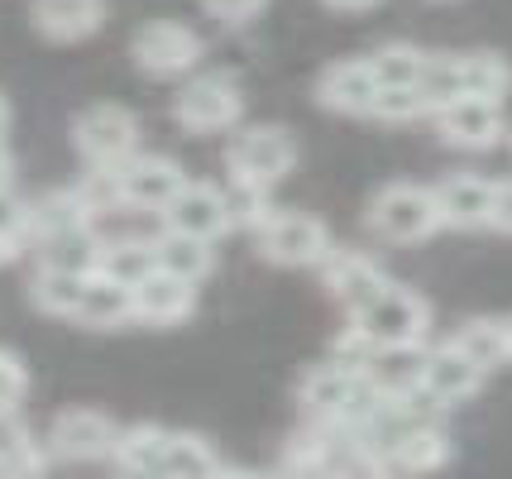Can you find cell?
Returning <instances> with one entry per match:
<instances>
[{
	"label": "cell",
	"instance_id": "obj_1",
	"mask_svg": "<svg viewBox=\"0 0 512 479\" xmlns=\"http://www.w3.org/2000/svg\"><path fill=\"white\" fill-rule=\"evenodd\" d=\"M364 226L379 235L383 245H422L436 230H446L441 221V202L436 187L426 183H383L369 206H364Z\"/></svg>",
	"mask_w": 512,
	"mask_h": 479
},
{
	"label": "cell",
	"instance_id": "obj_2",
	"mask_svg": "<svg viewBox=\"0 0 512 479\" xmlns=\"http://www.w3.org/2000/svg\"><path fill=\"white\" fill-rule=\"evenodd\" d=\"M297 168V139L283 125H245L235 130L225 144V173L230 183H249V187H273Z\"/></svg>",
	"mask_w": 512,
	"mask_h": 479
},
{
	"label": "cell",
	"instance_id": "obj_3",
	"mask_svg": "<svg viewBox=\"0 0 512 479\" xmlns=\"http://www.w3.org/2000/svg\"><path fill=\"white\" fill-rule=\"evenodd\" d=\"M173 120L187 135H225L245 120V92L225 72H197L173 96Z\"/></svg>",
	"mask_w": 512,
	"mask_h": 479
},
{
	"label": "cell",
	"instance_id": "obj_4",
	"mask_svg": "<svg viewBox=\"0 0 512 479\" xmlns=\"http://www.w3.org/2000/svg\"><path fill=\"white\" fill-rule=\"evenodd\" d=\"M254 245H259V259L278 264V269H321L326 254L335 250L331 226L312 211H292V206H278L268 216V226L254 235Z\"/></svg>",
	"mask_w": 512,
	"mask_h": 479
},
{
	"label": "cell",
	"instance_id": "obj_5",
	"mask_svg": "<svg viewBox=\"0 0 512 479\" xmlns=\"http://www.w3.org/2000/svg\"><path fill=\"white\" fill-rule=\"evenodd\" d=\"M72 144L91 168H125L139 154V120L120 101L82 106L77 120H72Z\"/></svg>",
	"mask_w": 512,
	"mask_h": 479
},
{
	"label": "cell",
	"instance_id": "obj_6",
	"mask_svg": "<svg viewBox=\"0 0 512 479\" xmlns=\"http://www.w3.org/2000/svg\"><path fill=\"white\" fill-rule=\"evenodd\" d=\"M201 53H206L201 34L182 20H149V24H139L134 39H130L134 68L144 72V77H158V82L197 72Z\"/></svg>",
	"mask_w": 512,
	"mask_h": 479
},
{
	"label": "cell",
	"instance_id": "obj_7",
	"mask_svg": "<svg viewBox=\"0 0 512 479\" xmlns=\"http://www.w3.org/2000/svg\"><path fill=\"white\" fill-rule=\"evenodd\" d=\"M120 422L101 408H63L48 422V456L67 460V465H96V460H115V441H120Z\"/></svg>",
	"mask_w": 512,
	"mask_h": 479
},
{
	"label": "cell",
	"instance_id": "obj_8",
	"mask_svg": "<svg viewBox=\"0 0 512 479\" xmlns=\"http://www.w3.org/2000/svg\"><path fill=\"white\" fill-rule=\"evenodd\" d=\"M350 326H359L374 345H417L431 331V302L417 288L388 283L364 312L350 317Z\"/></svg>",
	"mask_w": 512,
	"mask_h": 479
},
{
	"label": "cell",
	"instance_id": "obj_9",
	"mask_svg": "<svg viewBox=\"0 0 512 479\" xmlns=\"http://www.w3.org/2000/svg\"><path fill=\"white\" fill-rule=\"evenodd\" d=\"M436 125V139L446 149H460V154H484L493 144L508 139V115H503V101H484V96H460L441 111L431 115Z\"/></svg>",
	"mask_w": 512,
	"mask_h": 479
},
{
	"label": "cell",
	"instance_id": "obj_10",
	"mask_svg": "<svg viewBox=\"0 0 512 479\" xmlns=\"http://www.w3.org/2000/svg\"><path fill=\"white\" fill-rule=\"evenodd\" d=\"M316 274H321V288L345 307V317L364 312V307H369V302L393 283V278L383 274L379 259H374V254H364V250H355V245H335Z\"/></svg>",
	"mask_w": 512,
	"mask_h": 479
},
{
	"label": "cell",
	"instance_id": "obj_11",
	"mask_svg": "<svg viewBox=\"0 0 512 479\" xmlns=\"http://www.w3.org/2000/svg\"><path fill=\"white\" fill-rule=\"evenodd\" d=\"M120 173V192H125V211H154L163 216L168 206L182 197V187L192 183L187 168L168 154H134Z\"/></svg>",
	"mask_w": 512,
	"mask_h": 479
},
{
	"label": "cell",
	"instance_id": "obj_12",
	"mask_svg": "<svg viewBox=\"0 0 512 479\" xmlns=\"http://www.w3.org/2000/svg\"><path fill=\"white\" fill-rule=\"evenodd\" d=\"M484 369L469 360L460 345H431V360H426V379H422V398L431 412H450V408H460V403H469L479 388H484Z\"/></svg>",
	"mask_w": 512,
	"mask_h": 479
},
{
	"label": "cell",
	"instance_id": "obj_13",
	"mask_svg": "<svg viewBox=\"0 0 512 479\" xmlns=\"http://www.w3.org/2000/svg\"><path fill=\"white\" fill-rule=\"evenodd\" d=\"M379 77H374V63L369 53L364 58H335L321 68L316 77V106L331 115H374V101H379Z\"/></svg>",
	"mask_w": 512,
	"mask_h": 479
},
{
	"label": "cell",
	"instance_id": "obj_14",
	"mask_svg": "<svg viewBox=\"0 0 512 479\" xmlns=\"http://www.w3.org/2000/svg\"><path fill=\"white\" fill-rule=\"evenodd\" d=\"M163 230H178V235H197L206 245H216L225 230H235L230 221V202H225V187L216 183H192L182 187V197L163 211Z\"/></svg>",
	"mask_w": 512,
	"mask_h": 479
},
{
	"label": "cell",
	"instance_id": "obj_15",
	"mask_svg": "<svg viewBox=\"0 0 512 479\" xmlns=\"http://www.w3.org/2000/svg\"><path fill=\"white\" fill-rule=\"evenodd\" d=\"M383 460H388L393 475H436L455 460V441H450V432L436 427V417H417L398 432V441L388 446Z\"/></svg>",
	"mask_w": 512,
	"mask_h": 479
},
{
	"label": "cell",
	"instance_id": "obj_16",
	"mask_svg": "<svg viewBox=\"0 0 512 479\" xmlns=\"http://www.w3.org/2000/svg\"><path fill=\"white\" fill-rule=\"evenodd\" d=\"M197 312V283L187 278H173L154 269L134 288V326H154V331H168V326H182V321Z\"/></svg>",
	"mask_w": 512,
	"mask_h": 479
},
{
	"label": "cell",
	"instance_id": "obj_17",
	"mask_svg": "<svg viewBox=\"0 0 512 479\" xmlns=\"http://www.w3.org/2000/svg\"><path fill=\"white\" fill-rule=\"evenodd\" d=\"M426 360H431V345H379L364 365V379L374 393L383 398H417L426 379Z\"/></svg>",
	"mask_w": 512,
	"mask_h": 479
},
{
	"label": "cell",
	"instance_id": "obj_18",
	"mask_svg": "<svg viewBox=\"0 0 512 479\" xmlns=\"http://www.w3.org/2000/svg\"><path fill=\"white\" fill-rule=\"evenodd\" d=\"M493 187H498V178H484V173H450V178H441L436 183V202H441L446 230H489Z\"/></svg>",
	"mask_w": 512,
	"mask_h": 479
},
{
	"label": "cell",
	"instance_id": "obj_19",
	"mask_svg": "<svg viewBox=\"0 0 512 479\" xmlns=\"http://www.w3.org/2000/svg\"><path fill=\"white\" fill-rule=\"evenodd\" d=\"M72 321L87 326V331H125V326H134V288L106 274H91Z\"/></svg>",
	"mask_w": 512,
	"mask_h": 479
},
{
	"label": "cell",
	"instance_id": "obj_20",
	"mask_svg": "<svg viewBox=\"0 0 512 479\" xmlns=\"http://www.w3.org/2000/svg\"><path fill=\"white\" fill-rule=\"evenodd\" d=\"M39 269H53V274H96L101 269V254H106V240L96 235V226L82 230H63V235H48V240H34L29 245Z\"/></svg>",
	"mask_w": 512,
	"mask_h": 479
},
{
	"label": "cell",
	"instance_id": "obj_21",
	"mask_svg": "<svg viewBox=\"0 0 512 479\" xmlns=\"http://www.w3.org/2000/svg\"><path fill=\"white\" fill-rule=\"evenodd\" d=\"M96 226V216L87 211L77 187H44L29 197V245L48 240V235H63V230H82Z\"/></svg>",
	"mask_w": 512,
	"mask_h": 479
},
{
	"label": "cell",
	"instance_id": "obj_22",
	"mask_svg": "<svg viewBox=\"0 0 512 479\" xmlns=\"http://www.w3.org/2000/svg\"><path fill=\"white\" fill-rule=\"evenodd\" d=\"M48 446L24 427L20 412H0V479H48Z\"/></svg>",
	"mask_w": 512,
	"mask_h": 479
},
{
	"label": "cell",
	"instance_id": "obj_23",
	"mask_svg": "<svg viewBox=\"0 0 512 479\" xmlns=\"http://www.w3.org/2000/svg\"><path fill=\"white\" fill-rule=\"evenodd\" d=\"M101 0H34V29L53 44H82L101 29Z\"/></svg>",
	"mask_w": 512,
	"mask_h": 479
},
{
	"label": "cell",
	"instance_id": "obj_24",
	"mask_svg": "<svg viewBox=\"0 0 512 479\" xmlns=\"http://www.w3.org/2000/svg\"><path fill=\"white\" fill-rule=\"evenodd\" d=\"M450 345H460L474 365L484 374H498V369L512 365V331H508V317H465L455 326Z\"/></svg>",
	"mask_w": 512,
	"mask_h": 479
},
{
	"label": "cell",
	"instance_id": "obj_25",
	"mask_svg": "<svg viewBox=\"0 0 512 479\" xmlns=\"http://www.w3.org/2000/svg\"><path fill=\"white\" fill-rule=\"evenodd\" d=\"M168 441H173V427L163 422H130L120 441H115V470L120 475H158L163 470V456H168Z\"/></svg>",
	"mask_w": 512,
	"mask_h": 479
},
{
	"label": "cell",
	"instance_id": "obj_26",
	"mask_svg": "<svg viewBox=\"0 0 512 479\" xmlns=\"http://www.w3.org/2000/svg\"><path fill=\"white\" fill-rule=\"evenodd\" d=\"M154 259L163 274L187 278V283H201V278L216 269V250L206 240H197V235H178V230L154 235Z\"/></svg>",
	"mask_w": 512,
	"mask_h": 479
},
{
	"label": "cell",
	"instance_id": "obj_27",
	"mask_svg": "<svg viewBox=\"0 0 512 479\" xmlns=\"http://www.w3.org/2000/svg\"><path fill=\"white\" fill-rule=\"evenodd\" d=\"M216 475H221V456L211 451V441L197 432H173L158 479H216Z\"/></svg>",
	"mask_w": 512,
	"mask_h": 479
},
{
	"label": "cell",
	"instance_id": "obj_28",
	"mask_svg": "<svg viewBox=\"0 0 512 479\" xmlns=\"http://www.w3.org/2000/svg\"><path fill=\"white\" fill-rule=\"evenodd\" d=\"M465 58V96H484V101H503L512 92V58L498 48H469Z\"/></svg>",
	"mask_w": 512,
	"mask_h": 479
},
{
	"label": "cell",
	"instance_id": "obj_29",
	"mask_svg": "<svg viewBox=\"0 0 512 479\" xmlns=\"http://www.w3.org/2000/svg\"><path fill=\"white\" fill-rule=\"evenodd\" d=\"M154 269H158L154 240H106V254H101V269H96V274L115 278V283H125V288H139Z\"/></svg>",
	"mask_w": 512,
	"mask_h": 479
},
{
	"label": "cell",
	"instance_id": "obj_30",
	"mask_svg": "<svg viewBox=\"0 0 512 479\" xmlns=\"http://www.w3.org/2000/svg\"><path fill=\"white\" fill-rule=\"evenodd\" d=\"M87 278H82V274H53V269H39V274H34V283H29V302H34L44 317L72 321L77 302H82V288H87Z\"/></svg>",
	"mask_w": 512,
	"mask_h": 479
},
{
	"label": "cell",
	"instance_id": "obj_31",
	"mask_svg": "<svg viewBox=\"0 0 512 479\" xmlns=\"http://www.w3.org/2000/svg\"><path fill=\"white\" fill-rule=\"evenodd\" d=\"M417 92L431 101V111L460 101V96H465V58H460V53H431V48H426V68H422Z\"/></svg>",
	"mask_w": 512,
	"mask_h": 479
},
{
	"label": "cell",
	"instance_id": "obj_32",
	"mask_svg": "<svg viewBox=\"0 0 512 479\" xmlns=\"http://www.w3.org/2000/svg\"><path fill=\"white\" fill-rule=\"evenodd\" d=\"M369 63H374V77H379V87H417L422 82V68H426V48L417 44H383L369 53Z\"/></svg>",
	"mask_w": 512,
	"mask_h": 479
},
{
	"label": "cell",
	"instance_id": "obj_33",
	"mask_svg": "<svg viewBox=\"0 0 512 479\" xmlns=\"http://www.w3.org/2000/svg\"><path fill=\"white\" fill-rule=\"evenodd\" d=\"M29 250V197L15 187H0V269Z\"/></svg>",
	"mask_w": 512,
	"mask_h": 479
},
{
	"label": "cell",
	"instance_id": "obj_34",
	"mask_svg": "<svg viewBox=\"0 0 512 479\" xmlns=\"http://www.w3.org/2000/svg\"><path fill=\"white\" fill-rule=\"evenodd\" d=\"M225 202H230V221L249 235H259L268 226V216L278 211L268 187H249V183H225Z\"/></svg>",
	"mask_w": 512,
	"mask_h": 479
},
{
	"label": "cell",
	"instance_id": "obj_35",
	"mask_svg": "<svg viewBox=\"0 0 512 479\" xmlns=\"http://www.w3.org/2000/svg\"><path fill=\"white\" fill-rule=\"evenodd\" d=\"M431 115L436 111H431V101H426L417 87H383L369 120H383V125H412V120H431Z\"/></svg>",
	"mask_w": 512,
	"mask_h": 479
},
{
	"label": "cell",
	"instance_id": "obj_36",
	"mask_svg": "<svg viewBox=\"0 0 512 479\" xmlns=\"http://www.w3.org/2000/svg\"><path fill=\"white\" fill-rule=\"evenodd\" d=\"M24 393H29V369L15 350L0 345V412H20Z\"/></svg>",
	"mask_w": 512,
	"mask_h": 479
},
{
	"label": "cell",
	"instance_id": "obj_37",
	"mask_svg": "<svg viewBox=\"0 0 512 479\" xmlns=\"http://www.w3.org/2000/svg\"><path fill=\"white\" fill-rule=\"evenodd\" d=\"M201 10L225 29H245L268 10V0H201Z\"/></svg>",
	"mask_w": 512,
	"mask_h": 479
},
{
	"label": "cell",
	"instance_id": "obj_38",
	"mask_svg": "<svg viewBox=\"0 0 512 479\" xmlns=\"http://www.w3.org/2000/svg\"><path fill=\"white\" fill-rule=\"evenodd\" d=\"M489 230H498V235H512V178H498V187H493Z\"/></svg>",
	"mask_w": 512,
	"mask_h": 479
},
{
	"label": "cell",
	"instance_id": "obj_39",
	"mask_svg": "<svg viewBox=\"0 0 512 479\" xmlns=\"http://www.w3.org/2000/svg\"><path fill=\"white\" fill-rule=\"evenodd\" d=\"M331 10H345V15H359V10H374L379 0H326Z\"/></svg>",
	"mask_w": 512,
	"mask_h": 479
},
{
	"label": "cell",
	"instance_id": "obj_40",
	"mask_svg": "<svg viewBox=\"0 0 512 479\" xmlns=\"http://www.w3.org/2000/svg\"><path fill=\"white\" fill-rule=\"evenodd\" d=\"M10 125H15V111H10V96L0 92V144H5V135H10Z\"/></svg>",
	"mask_w": 512,
	"mask_h": 479
},
{
	"label": "cell",
	"instance_id": "obj_41",
	"mask_svg": "<svg viewBox=\"0 0 512 479\" xmlns=\"http://www.w3.org/2000/svg\"><path fill=\"white\" fill-rule=\"evenodd\" d=\"M0 187H15V159L5 154V144H0Z\"/></svg>",
	"mask_w": 512,
	"mask_h": 479
},
{
	"label": "cell",
	"instance_id": "obj_42",
	"mask_svg": "<svg viewBox=\"0 0 512 479\" xmlns=\"http://www.w3.org/2000/svg\"><path fill=\"white\" fill-rule=\"evenodd\" d=\"M216 479H273V475H259V470H235V465H221Z\"/></svg>",
	"mask_w": 512,
	"mask_h": 479
},
{
	"label": "cell",
	"instance_id": "obj_43",
	"mask_svg": "<svg viewBox=\"0 0 512 479\" xmlns=\"http://www.w3.org/2000/svg\"><path fill=\"white\" fill-rule=\"evenodd\" d=\"M508 331H512V312H508Z\"/></svg>",
	"mask_w": 512,
	"mask_h": 479
},
{
	"label": "cell",
	"instance_id": "obj_44",
	"mask_svg": "<svg viewBox=\"0 0 512 479\" xmlns=\"http://www.w3.org/2000/svg\"><path fill=\"white\" fill-rule=\"evenodd\" d=\"M508 144H512V130H508Z\"/></svg>",
	"mask_w": 512,
	"mask_h": 479
}]
</instances>
